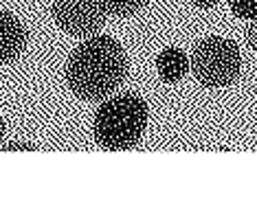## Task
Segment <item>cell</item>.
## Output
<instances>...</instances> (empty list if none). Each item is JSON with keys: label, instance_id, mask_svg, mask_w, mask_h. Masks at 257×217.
Here are the masks:
<instances>
[{"label": "cell", "instance_id": "cell-3", "mask_svg": "<svg viewBox=\"0 0 257 217\" xmlns=\"http://www.w3.org/2000/svg\"><path fill=\"white\" fill-rule=\"evenodd\" d=\"M189 70L204 88L231 86L242 73V55L229 38L209 35L194 46L189 55Z\"/></svg>", "mask_w": 257, "mask_h": 217}, {"label": "cell", "instance_id": "cell-1", "mask_svg": "<svg viewBox=\"0 0 257 217\" xmlns=\"http://www.w3.org/2000/svg\"><path fill=\"white\" fill-rule=\"evenodd\" d=\"M127 55L110 35H90L66 62V84L84 101H103L125 81Z\"/></svg>", "mask_w": 257, "mask_h": 217}, {"label": "cell", "instance_id": "cell-2", "mask_svg": "<svg viewBox=\"0 0 257 217\" xmlns=\"http://www.w3.org/2000/svg\"><path fill=\"white\" fill-rule=\"evenodd\" d=\"M148 103L134 92L106 97L95 114L92 134L101 149L125 151L141 143L148 127Z\"/></svg>", "mask_w": 257, "mask_h": 217}, {"label": "cell", "instance_id": "cell-11", "mask_svg": "<svg viewBox=\"0 0 257 217\" xmlns=\"http://www.w3.org/2000/svg\"><path fill=\"white\" fill-rule=\"evenodd\" d=\"M5 132H7V125H5L3 116H0V147H3V140H5Z\"/></svg>", "mask_w": 257, "mask_h": 217}, {"label": "cell", "instance_id": "cell-4", "mask_svg": "<svg viewBox=\"0 0 257 217\" xmlns=\"http://www.w3.org/2000/svg\"><path fill=\"white\" fill-rule=\"evenodd\" d=\"M51 14L55 25L73 38L95 35L108 16L99 0H55Z\"/></svg>", "mask_w": 257, "mask_h": 217}, {"label": "cell", "instance_id": "cell-9", "mask_svg": "<svg viewBox=\"0 0 257 217\" xmlns=\"http://www.w3.org/2000/svg\"><path fill=\"white\" fill-rule=\"evenodd\" d=\"M246 42L253 51H257V20H250V25L246 29Z\"/></svg>", "mask_w": 257, "mask_h": 217}, {"label": "cell", "instance_id": "cell-5", "mask_svg": "<svg viewBox=\"0 0 257 217\" xmlns=\"http://www.w3.org/2000/svg\"><path fill=\"white\" fill-rule=\"evenodd\" d=\"M27 49V29L11 11H0V64H11Z\"/></svg>", "mask_w": 257, "mask_h": 217}, {"label": "cell", "instance_id": "cell-7", "mask_svg": "<svg viewBox=\"0 0 257 217\" xmlns=\"http://www.w3.org/2000/svg\"><path fill=\"white\" fill-rule=\"evenodd\" d=\"M99 3H101V7L106 9V14L127 18V16H134L141 9H145L150 0H99Z\"/></svg>", "mask_w": 257, "mask_h": 217}, {"label": "cell", "instance_id": "cell-10", "mask_svg": "<svg viewBox=\"0 0 257 217\" xmlns=\"http://www.w3.org/2000/svg\"><path fill=\"white\" fill-rule=\"evenodd\" d=\"M189 3L196 5V7H200V9H211L220 3V0H189Z\"/></svg>", "mask_w": 257, "mask_h": 217}, {"label": "cell", "instance_id": "cell-8", "mask_svg": "<svg viewBox=\"0 0 257 217\" xmlns=\"http://www.w3.org/2000/svg\"><path fill=\"white\" fill-rule=\"evenodd\" d=\"M229 7L244 20H257V0H229Z\"/></svg>", "mask_w": 257, "mask_h": 217}, {"label": "cell", "instance_id": "cell-6", "mask_svg": "<svg viewBox=\"0 0 257 217\" xmlns=\"http://www.w3.org/2000/svg\"><path fill=\"white\" fill-rule=\"evenodd\" d=\"M156 70L165 84H178L189 73V55L178 46H167L156 57Z\"/></svg>", "mask_w": 257, "mask_h": 217}]
</instances>
